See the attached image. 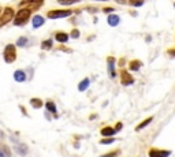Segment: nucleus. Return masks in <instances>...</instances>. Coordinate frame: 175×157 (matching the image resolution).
<instances>
[{"mask_svg":"<svg viewBox=\"0 0 175 157\" xmlns=\"http://www.w3.org/2000/svg\"><path fill=\"white\" fill-rule=\"evenodd\" d=\"M31 15V10L30 8H21L17 14L14 15V25L15 26H23L27 23Z\"/></svg>","mask_w":175,"mask_h":157,"instance_id":"obj_1","label":"nucleus"},{"mask_svg":"<svg viewBox=\"0 0 175 157\" xmlns=\"http://www.w3.org/2000/svg\"><path fill=\"white\" fill-rule=\"evenodd\" d=\"M3 58H4V62L8 63V64L15 62V59H17V48H15L14 44L6 45L4 52H3Z\"/></svg>","mask_w":175,"mask_h":157,"instance_id":"obj_2","label":"nucleus"},{"mask_svg":"<svg viewBox=\"0 0 175 157\" xmlns=\"http://www.w3.org/2000/svg\"><path fill=\"white\" fill-rule=\"evenodd\" d=\"M73 14L71 10H51L47 12V18L49 19H60V18H67Z\"/></svg>","mask_w":175,"mask_h":157,"instance_id":"obj_3","label":"nucleus"},{"mask_svg":"<svg viewBox=\"0 0 175 157\" xmlns=\"http://www.w3.org/2000/svg\"><path fill=\"white\" fill-rule=\"evenodd\" d=\"M15 12H14V8L12 7H6L4 10H3V14L0 15V27L4 26L6 23H8L12 18H14Z\"/></svg>","mask_w":175,"mask_h":157,"instance_id":"obj_4","label":"nucleus"},{"mask_svg":"<svg viewBox=\"0 0 175 157\" xmlns=\"http://www.w3.org/2000/svg\"><path fill=\"white\" fill-rule=\"evenodd\" d=\"M149 157H168L171 156V150H164V149H159V147H151L148 152Z\"/></svg>","mask_w":175,"mask_h":157,"instance_id":"obj_5","label":"nucleus"},{"mask_svg":"<svg viewBox=\"0 0 175 157\" xmlns=\"http://www.w3.org/2000/svg\"><path fill=\"white\" fill-rule=\"evenodd\" d=\"M120 83L123 86H130L134 83V78L131 77V74H129L126 70H120Z\"/></svg>","mask_w":175,"mask_h":157,"instance_id":"obj_6","label":"nucleus"},{"mask_svg":"<svg viewBox=\"0 0 175 157\" xmlns=\"http://www.w3.org/2000/svg\"><path fill=\"white\" fill-rule=\"evenodd\" d=\"M107 64H108V74L111 78H115L116 73H115V58L114 56H108L107 58Z\"/></svg>","mask_w":175,"mask_h":157,"instance_id":"obj_7","label":"nucleus"},{"mask_svg":"<svg viewBox=\"0 0 175 157\" xmlns=\"http://www.w3.org/2000/svg\"><path fill=\"white\" fill-rule=\"evenodd\" d=\"M45 19H44V17H41V15H34L33 19H31V26H33V29H39L40 26H43Z\"/></svg>","mask_w":175,"mask_h":157,"instance_id":"obj_8","label":"nucleus"},{"mask_svg":"<svg viewBox=\"0 0 175 157\" xmlns=\"http://www.w3.org/2000/svg\"><path fill=\"white\" fill-rule=\"evenodd\" d=\"M69 34L66 33V31H58V33L55 34V40L58 42H60V44H65V42H67L69 41Z\"/></svg>","mask_w":175,"mask_h":157,"instance_id":"obj_9","label":"nucleus"},{"mask_svg":"<svg viewBox=\"0 0 175 157\" xmlns=\"http://www.w3.org/2000/svg\"><path fill=\"white\" fill-rule=\"evenodd\" d=\"M14 79L17 82H25L26 81V74H25L23 70H17L14 73Z\"/></svg>","mask_w":175,"mask_h":157,"instance_id":"obj_10","label":"nucleus"},{"mask_svg":"<svg viewBox=\"0 0 175 157\" xmlns=\"http://www.w3.org/2000/svg\"><path fill=\"white\" fill-rule=\"evenodd\" d=\"M141 66H142V62L138 60V59L130 60V63H129V68H130L131 71H138L140 68H141Z\"/></svg>","mask_w":175,"mask_h":157,"instance_id":"obj_11","label":"nucleus"},{"mask_svg":"<svg viewBox=\"0 0 175 157\" xmlns=\"http://www.w3.org/2000/svg\"><path fill=\"white\" fill-rule=\"evenodd\" d=\"M100 134L103 137H111V135H114V134H115V130H114L112 127H111V126H106V127H103L100 130Z\"/></svg>","mask_w":175,"mask_h":157,"instance_id":"obj_12","label":"nucleus"},{"mask_svg":"<svg viewBox=\"0 0 175 157\" xmlns=\"http://www.w3.org/2000/svg\"><path fill=\"white\" fill-rule=\"evenodd\" d=\"M119 21H120V18L118 17V15H115V14L108 15V18H107V22H108V25H110V26H118Z\"/></svg>","mask_w":175,"mask_h":157,"instance_id":"obj_13","label":"nucleus"},{"mask_svg":"<svg viewBox=\"0 0 175 157\" xmlns=\"http://www.w3.org/2000/svg\"><path fill=\"white\" fill-rule=\"evenodd\" d=\"M89 85H90V81H89V78H85V79L81 81V83L78 85V90L79 92H85V90L89 87Z\"/></svg>","mask_w":175,"mask_h":157,"instance_id":"obj_14","label":"nucleus"},{"mask_svg":"<svg viewBox=\"0 0 175 157\" xmlns=\"http://www.w3.org/2000/svg\"><path fill=\"white\" fill-rule=\"evenodd\" d=\"M45 108L48 109L49 112H52V114L55 115V118H58V116H56V105H55V103H53V101L48 100V101L45 103Z\"/></svg>","mask_w":175,"mask_h":157,"instance_id":"obj_15","label":"nucleus"},{"mask_svg":"<svg viewBox=\"0 0 175 157\" xmlns=\"http://www.w3.org/2000/svg\"><path fill=\"white\" fill-rule=\"evenodd\" d=\"M30 105L33 107V108L39 109V108H41V107L44 105V103H43V100H41V99H30Z\"/></svg>","mask_w":175,"mask_h":157,"instance_id":"obj_16","label":"nucleus"},{"mask_svg":"<svg viewBox=\"0 0 175 157\" xmlns=\"http://www.w3.org/2000/svg\"><path fill=\"white\" fill-rule=\"evenodd\" d=\"M152 120H153V118H152V116H151V118H148V119H145L144 122H141V123H140V124H138V126H137V127H135V131H141L142 128H145L146 126H148L149 123H151Z\"/></svg>","mask_w":175,"mask_h":157,"instance_id":"obj_17","label":"nucleus"},{"mask_svg":"<svg viewBox=\"0 0 175 157\" xmlns=\"http://www.w3.org/2000/svg\"><path fill=\"white\" fill-rule=\"evenodd\" d=\"M52 45H53V42H52V40H51V38H48V40H45V41L41 42V48H43L44 51H49V49L52 48Z\"/></svg>","mask_w":175,"mask_h":157,"instance_id":"obj_18","label":"nucleus"},{"mask_svg":"<svg viewBox=\"0 0 175 157\" xmlns=\"http://www.w3.org/2000/svg\"><path fill=\"white\" fill-rule=\"evenodd\" d=\"M79 0H58L59 4L62 6H70V4H74V3H78Z\"/></svg>","mask_w":175,"mask_h":157,"instance_id":"obj_19","label":"nucleus"},{"mask_svg":"<svg viewBox=\"0 0 175 157\" xmlns=\"http://www.w3.org/2000/svg\"><path fill=\"white\" fill-rule=\"evenodd\" d=\"M119 155H120V150H114V152L106 153V155H103V156H100V157H118Z\"/></svg>","mask_w":175,"mask_h":157,"instance_id":"obj_20","label":"nucleus"},{"mask_svg":"<svg viewBox=\"0 0 175 157\" xmlns=\"http://www.w3.org/2000/svg\"><path fill=\"white\" fill-rule=\"evenodd\" d=\"M27 44V38L26 37H19V38H18V41H17V45L18 46H25Z\"/></svg>","mask_w":175,"mask_h":157,"instance_id":"obj_21","label":"nucleus"},{"mask_svg":"<svg viewBox=\"0 0 175 157\" xmlns=\"http://www.w3.org/2000/svg\"><path fill=\"white\" fill-rule=\"evenodd\" d=\"M145 0H129V3H131V6H134V7H140V6L144 4Z\"/></svg>","mask_w":175,"mask_h":157,"instance_id":"obj_22","label":"nucleus"},{"mask_svg":"<svg viewBox=\"0 0 175 157\" xmlns=\"http://www.w3.org/2000/svg\"><path fill=\"white\" fill-rule=\"evenodd\" d=\"M114 141H115V138H110V137H108V138H106V139H101L100 143H101V145H108V143H112Z\"/></svg>","mask_w":175,"mask_h":157,"instance_id":"obj_23","label":"nucleus"},{"mask_svg":"<svg viewBox=\"0 0 175 157\" xmlns=\"http://www.w3.org/2000/svg\"><path fill=\"white\" fill-rule=\"evenodd\" d=\"M26 2L27 3H33L34 6H39V7H40V6L44 3V0H26Z\"/></svg>","mask_w":175,"mask_h":157,"instance_id":"obj_24","label":"nucleus"},{"mask_svg":"<svg viewBox=\"0 0 175 157\" xmlns=\"http://www.w3.org/2000/svg\"><path fill=\"white\" fill-rule=\"evenodd\" d=\"M79 34H81V33H79L78 29H73V31H71V37H73V38H78Z\"/></svg>","mask_w":175,"mask_h":157,"instance_id":"obj_25","label":"nucleus"},{"mask_svg":"<svg viewBox=\"0 0 175 157\" xmlns=\"http://www.w3.org/2000/svg\"><path fill=\"white\" fill-rule=\"evenodd\" d=\"M122 127H123L122 122H118V123H116V127L114 128V130H115V133H116V131H120V130H122Z\"/></svg>","mask_w":175,"mask_h":157,"instance_id":"obj_26","label":"nucleus"},{"mask_svg":"<svg viewBox=\"0 0 175 157\" xmlns=\"http://www.w3.org/2000/svg\"><path fill=\"white\" fill-rule=\"evenodd\" d=\"M103 11H104V12H107V14H108V12H112V11H114V8H112V7H110V8H104Z\"/></svg>","mask_w":175,"mask_h":157,"instance_id":"obj_27","label":"nucleus"},{"mask_svg":"<svg viewBox=\"0 0 175 157\" xmlns=\"http://www.w3.org/2000/svg\"><path fill=\"white\" fill-rule=\"evenodd\" d=\"M168 53H170V56L171 58H174V49L171 48V49H168Z\"/></svg>","mask_w":175,"mask_h":157,"instance_id":"obj_28","label":"nucleus"},{"mask_svg":"<svg viewBox=\"0 0 175 157\" xmlns=\"http://www.w3.org/2000/svg\"><path fill=\"white\" fill-rule=\"evenodd\" d=\"M19 108H21V111H22V112H23V114H25V115H26V116H27V112H26V109H25V108H23V107H22V105L19 107Z\"/></svg>","mask_w":175,"mask_h":157,"instance_id":"obj_29","label":"nucleus"},{"mask_svg":"<svg viewBox=\"0 0 175 157\" xmlns=\"http://www.w3.org/2000/svg\"><path fill=\"white\" fill-rule=\"evenodd\" d=\"M0 157H4V155H3V153H2V152H0Z\"/></svg>","mask_w":175,"mask_h":157,"instance_id":"obj_30","label":"nucleus"},{"mask_svg":"<svg viewBox=\"0 0 175 157\" xmlns=\"http://www.w3.org/2000/svg\"><path fill=\"white\" fill-rule=\"evenodd\" d=\"M0 12H2V10H0Z\"/></svg>","mask_w":175,"mask_h":157,"instance_id":"obj_31","label":"nucleus"}]
</instances>
